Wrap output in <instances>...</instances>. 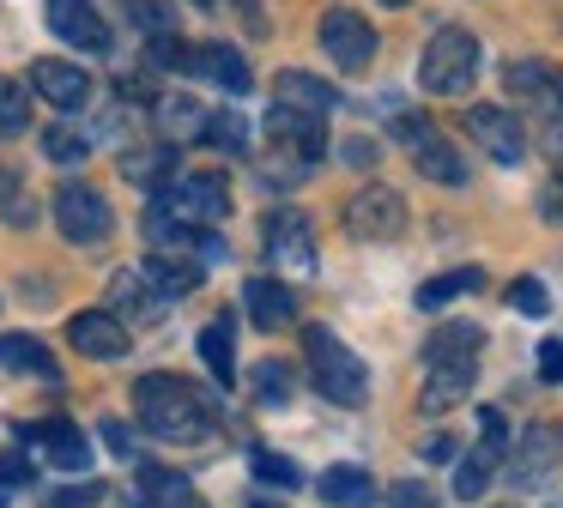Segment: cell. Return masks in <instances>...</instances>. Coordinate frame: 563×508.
I'll use <instances>...</instances> for the list:
<instances>
[{"instance_id": "6da1fadb", "label": "cell", "mask_w": 563, "mask_h": 508, "mask_svg": "<svg viewBox=\"0 0 563 508\" xmlns=\"http://www.w3.org/2000/svg\"><path fill=\"white\" fill-rule=\"evenodd\" d=\"M134 411L158 442H207L212 435V394L183 375H140L134 382Z\"/></svg>"}, {"instance_id": "7a4b0ae2", "label": "cell", "mask_w": 563, "mask_h": 508, "mask_svg": "<svg viewBox=\"0 0 563 508\" xmlns=\"http://www.w3.org/2000/svg\"><path fill=\"white\" fill-rule=\"evenodd\" d=\"M303 357L321 399H333V406H364L369 399V363L333 327H303Z\"/></svg>"}, {"instance_id": "3957f363", "label": "cell", "mask_w": 563, "mask_h": 508, "mask_svg": "<svg viewBox=\"0 0 563 508\" xmlns=\"http://www.w3.org/2000/svg\"><path fill=\"white\" fill-rule=\"evenodd\" d=\"M478 79V36L466 24H442L418 55V85L430 97H461Z\"/></svg>"}, {"instance_id": "277c9868", "label": "cell", "mask_w": 563, "mask_h": 508, "mask_svg": "<svg viewBox=\"0 0 563 508\" xmlns=\"http://www.w3.org/2000/svg\"><path fill=\"white\" fill-rule=\"evenodd\" d=\"M158 200L170 206L176 218L212 230L219 218H231V181H224V169H188V176H176Z\"/></svg>"}, {"instance_id": "5b68a950", "label": "cell", "mask_w": 563, "mask_h": 508, "mask_svg": "<svg viewBox=\"0 0 563 508\" xmlns=\"http://www.w3.org/2000/svg\"><path fill=\"white\" fill-rule=\"evenodd\" d=\"M55 224H62L67 242L98 249V242H110L115 212H110V200H103L91 181H67V188H55Z\"/></svg>"}, {"instance_id": "8992f818", "label": "cell", "mask_w": 563, "mask_h": 508, "mask_svg": "<svg viewBox=\"0 0 563 508\" xmlns=\"http://www.w3.org/2000/svg\"><path fill=\"white\" fill-rule=\"evenodd\" d=\"M316 36H321V55H328L340 73H364L369 60H376V48H382L376 24H369L364 12H352V7L321 12V31Z\"/></svg>"}, {"instance_id": "52a82bcc", "label": "cell", "mask_w": 563, "mask_h": 508, "mask_svg": "<svg viewBox=\"0 0 563 508\" xmlns=\"http://www.w3.org/2000/svg\"><path fill=\"white\" fill-rule=\"evenodd\" d=\"M503 91H509L515 109H533V115L558 121L563 115V67H551V60L539 55H521L503 67Z\"/></svg>"}, {"instance_id": "ba28073f", "label": "cell", "mask_w": 563, "mask_h": 508, "mask_svg": "<svg viewBox=\"0 0 563 508\" xmlns=\"http://www.w3.org/2000/svg\"><path fill=\"white\" fill-rule=\"evenodd\" d=\"M345 230L357 242H400L406 236V200L394 188H382V181H369V188H357L345 200Z\"/></svg>"}, {"instance_id": "9c48e42d", "label": "cell", "mask_w": 563, "mask_h": 508, "mask_svg": "<svg viewBox=\"0 0 563 508\" xmlns=\"http://www.w3.org/2000/svg\"><path fill=\"white\" fill-rule=\"evenodd\" d=\"M558 466H563V430L558 423H527V435L509 454L515 490H545V484L558 478Z\"/></svg>"}, {"instance_id": "30bf717a", "label": "cell", "mask_w": 563, "mask_h": 508, "mask_svg": "<svg viewBox=\"0 0 563 508\" xmlns=\"http://www.w3.org/2000/svg\"><path fill=\"white\" fill-rule=\"evenodd\" d=\"M328 115H303V109H285V103H273L267 109V145L279 157H291L297 169H309L321 152H328V128H321Z\"/></svg>"}, {"instance_id": "8fae6325", "label": "cell", "mask_w": 563, "mask_h": 508, "mask_svg": "<svg viewBox=\"0 0 563 508\" xmlns=\"http://www.w3.org/2000/svg\"><path fill=\"white\" fill-rule=\"evenodd\" d=\"M261 236H267V254L285 266V273H316V224H309V212L273 206L267 224H261Z\"/></svg>"}, {"instance_id": "7c38bea8", "label": "cell", "mask_w": 563, "mask_h": 508, "mask_svg": "<svg viewBox=\"0 0 563 508\" xmlns=\"http://www.w3.org/2000/svg\"><path fill=\"white\" fill-rule=\"evenodd\" d=\"M466 140H473L478 152H490L497 164H521L527 157V128L515 121V109H503V103L466 109Z\"/></svg>"}, {"instance_id": "4fadbf2b", "label": "cell", "mask_w": 563, "mask_h": 508, "mask_svg": "<svg viewBox=\"0 0 563 508\" xmlns=\"http://www.w3.org/2000/svg\"><path fill=\"white\" fill-rule=\"evenodd\" d=\"M67 345L79 351V357H91V363H115V357H128V327L115 321L110 309H79L74 321H67Z\"/></svg>"}, {"instance_id": "5bb4252c", "label": "cell", "mask_w": 563, "mask_h": 508, "mask_svg": "<svg viewBox=\"0 0 563 508\" xmlns=\"http://www.w3.org/2000/svg\"><path fill=\"white\" fill-rule=\"evenodd\" d=\"M110 314L122 327H158L170 314V297H158V285L146 273H115L110 278Z\"/></svg>"}, {"instance_id": "9a60e30c", "label": "cell", "mask_w": 563, "mask_h": 508, "mask_svg": "<svg viewBox=\"0 0 563 508\" xmlns=\"http://www.w3.org/2000/svg\"><path fill=\"white\" fill-rule=\"evenodd\" d=\"M31 91H37L43 103H55L62 115H79V109L91 103V73L74 67V60H37V67H31Z\"/></svg>"}, {"instance_id": "2e32d148", "label": "cell", "mask_w": 563, "mask_h": 508, "mask_svg": "<svg viewBox=\"0 0 563 508\" xmlns=\"http://www.w3.org/2000/svg\"><path fill=\"white\" fill-rule=\"evenodd\" d=\"M49 31L62 36V43L86 48V55H103V48H110V24H103V12L91 7V0H49Z\"/></svg>"}, {"instance_id": "e0dca14e", "label": "cell", "mask_w": 563, "mask_h": 508, "mask_svg": "<svg viewBox=\"0 0 563 508\" xmlns=\"http://www.w3.org/2000/svg\"><path fill=\"white\" fill-rule=\"evenodd\" d=\"M406 145H412V169L424 181H442V188H461L466 181V152H454L442 133L418 128V133H406Z\"/></svg>"}, {"instance_id": "ac0fdd59", "label": "cell", "mask_w": 563, "mask_h": 508, "mask_svg": "<svg viewBox=\"0 0 563 508\" xmlns=\"http://www.w3.org/2000/svg\"><path fill=\"white\" fill-rule=\"evenodd\" d=\"M243 309H249V321H255L261 333H279V327L297 321V297H291V285H279V278H249Z\"/></svg>"}, {"instance_id": "d6986e66", "label": "cell", "mask_w": 563, "mask_h": 508, "mask_svg": "<svg viewBox=\"0 0 563 508\" xmlns=\"http://www.w3.org/2000/svg\"><path fill=\"white\" fill-rule=\"evenodd\" d=\"M473 382H478V363H430V382H424V394H418V411L442 418V411H454L466 394H473Z\"/></svg>"}, {"instance_id": "ffe728a7", "label": "cell", "mask_w": 563, "mask_h": 508, "mask_svg": "<svg viewBox=\"0 0 563 508\" xmlns=\"http://www.w3.org/2000/svg\"><path fill=\"white\" fill-rule=\"evenodd\" d=\"M140 273L158 285V297H188V290H200V278H207V261H195V254H170V249H152L146 266Z\"/></svg>"}, {"instance_id": "44dd1931", "label": "cell", "mask_w": 563, "mask_h": 508, "mask_svg": "<svg viewBox=\"0 0 563 508\" xmlns=\"http://www.w3.org/2000/svg\"><path fill=\"white\" fill-rule=\"evenodd\" d=\"M273 103H285V109H303V115H328V109H340V91H333L328 79H316V73H297V67H285L279 79H273Z\"/></svg>"}, {"instance_id": "7402d4cb", "label": "cell", "mask_w": 563, "mask_h": 508, "mask_svg": "<svg viewBox=\"0 0 563 508\" xmlns=\"http://www.w3.org/2000/svg\"><path fill=\"white\" fill-rule=\"evenodd\" d=\"M25 435H37V442H43V454H49L62 472H86V466H91V442H86V430H79V423L49 418V423H31Z\"/></svg>"}, {"instance_id": "603a6c76", "label": "cell", "mask_w": 563, "mask_h": 508, "mask_svg": "<svg viewBox=\"0 0 563 508\" xmlns=\"http://www.w3.org/2000/svg\"><path fill=\"white\" fill-rule=\"evenodd\" d=\"M195 73H200V79H212L219 91H231V97H243L249 85H255L249 60L236 55L231 43H200V48H195Z\"/></svg>"}, {"instance_id": "cb8c5ba5", "label": "cell", "mask_w": 563, "mask_h": 508, "mask_svg": "<svg viewBox=\"0 0 563 508\" xmlns=\"http://www.w3.org/2000/svg\"><path fill=\"white\" fill-rule=\"evenodd\" d=\"M0 369H19V375H37V382H62V363L43 339L31 333H7L0 339Z\"/></svg>"}, {"instance_id": "d4e9b609", "label": "cell", "mask_w": 563, "mask_h": 508, "mask_svg": "<svg viewBox=\"0 0 563 508\" xmlns=\"http://www.w3.org/2000/svg\"><path fill=\"white\" fill-rule=\"evenodd\" d=\"M478 345H485V327L449 321L424 339V363H478Z\"/></svg>"}, {"instance_id": "484cf974", "label": "cell", "mask_w": 563, "mask_h": 508, "mask_svg": "<svg viewBox=\"0 0 563 508\" xmlns=\"http://www.w3.org/2000/svg\"><path fill=\"white\" fill-rule=\"evenodd\" d=\"M122 176L140 181V188L164 194L176 181V152L170 145H140V152H122Z\"/></svg>"}, {"instance_id": "4316f807", "label": "cell", "mask_w": 563, "mask_h": 508, "mask_svg": "<svg viewBox=\"0 0 563 508\" xmlns=\"http://www.w3.org/2000/svg\"><path fill=\"white\" fill-rule=\"evenodd\" d=\"M473 290H485V273H478V266H454V273H437V278H424V285H418V309H449L454 297H473Z\"/></svg>"}, {"instance_id": "83f0119b", "label": "cell", "mask_w": 563, "mask_h": 508, "mask_svg": "<svg viewBox=\"0 0 563 508\" xmlns=\"http://www.w3.org/2000/svg\"><path fill=\"white\" fill-rule=\"evenodd\" d=\"M200 357H207L212 382L231 387L236 382V333H231V314H219V321L200 327Z\"/></svg>"}, {"instance_id": "f1b7e54d", "label": "cell", "mask_w": 563, "mask_h": 508, "mask_svg": "<svg viewBox=\"0 0 563 508\" xmlns=\"http://www.w3.org/2000/svg\"><path fill=\"white\" fill-rule=\"evenodd\" d=\"M369 496H376V484H369L364 466H328V472H321V503H333V508H369Z\"/></svg>"}, {"instance_id": "f546056e", "label": "cell", "mask_w": 563, "mask_h": 508, "mask_svg": "<svg viewBox=\"0 0 563 508\" xmlns=\"http://www.w3.org/2000/svg\"><path fill=\"white\" fill-rule=\"evenodd\" d=\"M503 466V448H490V442H478L466 460H454V496L461 503H473V496H485V484H490V472Z\"/></svg>"}, {"instance_id": "4dcf8cb0", "label": "cell", "mask_w": 563, "mask_h": 508, "mask_svg": "<svg viewBox=\"0 0 563 508\" xmlns=\"http://www.w3.org/2000/svg\"><path fill=\"white\" fill-rule=\"evenodd\" d=\"M249 387H255V399L261 406H291V394H297V375H291V363H279V357H261L255 369H249Z\"/></svg>"}, {"instance_id": "1f68e13d", "label": "cell", "mask_w": 563, "mask_h": 508, "mask_svg": "<svg viewBox=\"0 0 563 508\" xmlns=\"http://www.w3.org/2000/svg\"><path fill=\"white\" fill-rule=\"evenodd\" d=\"M183 496H195L183 472H170V466H140V508H176Z\"/></svg>"}, {"instance_id": "d6a6232c", "label": "cell", "mask_w": 563, "mask_h": 508, "mask_svg": "<svg viewBox=\"0 0 563 508\" xmlns=\"http://www.w3.org/2000/svg\"><path fill=\"white\" fill-rule=\"evenodd\" d=\"M25 128H31V97H25V85L0 73V140H19Z\"/></svg>"}, {"instance_id": "836d02e7", "label": "cell", "mask_w": 563, "mask_h": 508, "mask_svg": "<svg viewBox=\"0 0 563 508\" xmlns=\"http://www.w3.org/2000/svg\"><path fill=\"white\" fill-rule=\"evenodd\" d=\"M200 140L219 145V152H243V145H249V128H243V115H236V109H212V115L200 121Z\"/></svg>"}, {"instance_id": "e575fe53", "label": "cell", "mask_w": 563, "mask_h": 508, "mask_svg": "<svg viewBox=\"0 0 563 508\" xmlns=\"http://www.w3.org/2000/svg\"><path fill=\"white\" fill-rule=\"evenodd\" d=\"M158 121H164V133H176V140H200V103L195 97H158Z\"/></svg>"}, {"instance_id": "d590c367", "label": "cell", "mask_w": 563, "mask_h": 508, "mask_svg": "<svg viewBox=\"0 0 563 508\" xmlns=\"http://www.w3.org/2000/svg\"><path fill=\"white\" fill-rule=\"evenodd\" d=\"M43 157H49V164H86L91 157V140L79 128H62V121H55L49 133H43Z\"/></svg>"}, {"instance_id": "8d00e7d4", "label": "cell", "mask_w": 563, "mask_h": 508, "mask_svg": "<svg viewBox=\"0 0 563 508\" xmlns=\"http://www.w3.org/2000/svg\"><path fill=\"white\" fill-rule=\"evenodd\" d=\"M146 67H164V73H195V48L183 36H146Z\"/></svg>"}, {"instance_id": "74e56055", "label": "cell", "mask_w": 563, "mask_h": 508, "mask_svg": "<svg viewBox=\"0 0 563 508\" xmlns=\"http://www.w3.org/2000/svg\"><path fill=\"white\" fill-rule=\"evenodd\" d=\"M128 24H140L146 36H170L176 31V7L170 0H122Z\"/></svg>"}, {"instance_id": "f35d334b", "label": "cell", "mask_w": 563, "mask_h": 508, "mask_svg": "<svg viewBox=\"0 0 563 508\" xmlns=\"http://www.w3.org/2000/svg\"><path fill=\"white\" fill-rule=\"evenodd\" d=\"M503 302H509L515 314H527V321H545V314H551V290L539 285L533 273H527V278H515V285H509V297H503Z\"/></svg>"}, {"instance_id": "ab89813d", "label": "cell", "mask_w": 563, "mask_h": 508, "mask_svg": "<svg viewBox=\"0 0 563 508\" xmlns=\"http://www.w3.org/2000/svg\"><path fill=\"white\" fill-rule=\"evenodd\" d=\"M0 218H7V224H31V218H37V206H31L25 181L7 176V169H0Z\"/></svg>"}, {"instance_id": "60d3db41", "label": "cell", "mask_w": 563, "mask_h": 508, "mask_svg": "<svg viewBox=\"0 0 563 508\" xmlns=\"http://www.w3.org/2000/svg\"><path fill=\"white\" fill-rule=\"evenodd\" d=\"M249 466H255L261 484H303V472H297L285 454H267V448H255V454H249Z\"/></svg>"}, {"instance_id": "b9f144b4", "label": "cell", "mask_w": 563, "mask_h": 508, "mask_svg": "<svg viewBox=\"0 0 563 508\" xmlns=\"http://www.w3.org/2000/svg\"><path fill=\"white\" fill-rule=\"evenodd\" d=\"M37 484V466L25 454H0V490H31Z\"/></svg>"}, {"instance_id": "7bdbcfd3", "label": "cell", "mask_w": 563, "mask_h": 508, "mask_svg": "<svg viewBox=\"0 0 563 508\" xmlns=\"http://www.w3.org/2000/svg\"><path fill=\"white\" fill-rule=\"evenodd\" d=\"M98 435L110 442V454H115V460H134V430H128L122 418H103V423H98Z\"/></svg>"}, {"instance_id": "ee69618b", "label": "cell", "mask_w": 563, "mask_h": 508, "mask_svg": "<svg viewBox=\"0 0 563 508\" xmlns=\"http://www.w3.org/2000/svg\"><path fill=\"white\" fill-rule=\"evenodd\" d=\"M98 496H103V484H74V490H55L49 508H98Z\"/></svg>"}, {"instance_id": "f6af8a7d", "label": "cell", "mask_w": 563, "mask_h": 508, "mask_svg": "<svg viewBox=\"0 0 563 508\" xmlns=\"http://www.w3.org/2000/svg\"><path fill=\"white\" fill-rule=\"evenodd\" d=\"M539 382H551V387L563 382V339H545V345H539Z\"/></svg>"}, {"instance_id": "bcb514c9", "label": "cell", "mask_w": 563, "mask_h": 508, "mask_svg": "<svg viewBox=\"0 0 563 508\" xmlns=\"http://www.w3.org/2000/svg\"><path fill=\"white\" fill-rule=\"evenodd\" d=\"M394 508H430L424 484H394Z\"/></svg>"}, {"instance_id": "7dc6e473", "label": "cell", "mask_w": 563, "mask_h": 508, "mask_svg": "<svg viewBox=\"0 0 563 508\" xmlns=\"http://www.w3.org/2000/svg\"><path fill=\"white\" fill-rule=\"evenodd\" d=\"M345 164H376V140H364V133H357V140H345Z\"/></svg>"}, {"instance_id": "c3c4849f", "label": "cell", "mask_w": 563, "mask_h": 508, "mask_svg": "<svg viewBox=\"0 0 563 508\" xmlns=\"http://www.w3.org/2000/svg\"><path fill=\"white\" fill-rule=\"evenodd\" d=\"M424 460H454V442H449V435H430V442H424Z\"/></svg>"}, {"instance_id": "681fc988", "label": "cell", "mask_w": 563, "mask_h": 508, "mask_svg": "<svg viewBox=\"0 0 563 508\" xmlns=\"http://www.w3.org/2000/svg\"><path fill=\"white\" fill-rule=\"evenodd\" d=\"M176 508H207V503H200V496H183V503H176Z\"/></svg>"}, {"instance_id": "f907efd6", "label": "cell", "mask_w": 563, "mask_h": 508, "mask_svg": "<svg viewBox=\"0 0 563 508\" xmlns=\"http://www.w3.org/2000/svg\"><path fill=\"white\" fill-rule=\"evenodd\" d=\"M255 508H285V503H267V496H261V503H255Z\"/></svg>"}, {"instance_id": "816d5d0a", "label": "cell", "mask_w": 563, "mask_h": 508, "mask_svg": "<svg viewBox=\"0 0 563 508\" xmlns=\"http://www.w3.org/2000/svg\"><path fill=\"white\" fill-rule=\"evenodd\" d=\"M382 7H412V0H382Z\"/></svg>"}, {"instance_id": "f5cc1de1", "label": "cell", "mask_w": 563, "mask_h": 508, "mask_svg": "<svg viewBox=\"0 0 563 508\" xmlns=\"http://www.w3.org/2000/svg\"><path fill=\"white\" fill-rule=\"evenodd\" d=\"M7 496H13V490H0V508H7Z\"/></svg>"}]
</instances>
